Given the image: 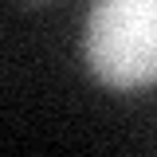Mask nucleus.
Masks as SVG:
<instances>
[{
	"label": "nucleus",
	"mask_w": 157,
	"mask_h": 157,
	"mask_svg": "<svg viewBox=\"0 0 157 157\" xmlns=\"http://www.w3.org/2000/svg\"><path fill=\"white\" fill-rule=\"evenodd\" d=\"M86 67L110 90L157 82V0H94L82 39Z\"/></svg>",
	"instance_id": "1"
}]
</instances>
